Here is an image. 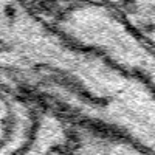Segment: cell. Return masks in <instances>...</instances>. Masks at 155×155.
Listing matches in <instances>:
<instances>
[{
    "label": "cell",
    "instance_id": "obj_4",
    "mask_svg": "<svg viewBox=\"0 0 155 155\" xmlns=\"http://www.w3.org/2000/svg\"><path fill=\"white\" fill-rule=\"evenodd\" d=\"M17 155H73L70 123L54 112L39 107L33 135Z\"/></svg>",
    "mask_w": 155,
    "mask_h": 155
},
{
    "label": "cell",
    "instance_id": "obj_6",
    "mask_svg": "<svg viewBox=\"0 0 155 155\" xmlns=\"http://www.w3.org/2000/svg\"><path fill=\"white\" fill-rule=\"evenodd\" d=\"M34 8L27 0H0V73L6 68Z\"/></svg>",
    "mask_w": 155,
    "mask_h": 155
},
{
    "label": "cell",
    "instance_id": "obj_7",
    "mask_svg": "<svg viewBox=\"0 0 155 155\" xmlns=\"http://www.w3.org/2000/svg\"><path fill=\"white\" fill-rule=\"evenodd\" d=\"M27 2L31 3L33 6H36L37 9H45V8L50 5L51 0H27Z\"/></svg>",
    "mask_w": 155,
    "mask_h": 155
},
{
    "label": "cell",
    "instance_id": "obj_1",
    "mask_svg": "<svg viewBox=\"0 0 155 155\" xmlns=\"http://www.w3.org/2000/svg\"><path fill=\"white\" fill-rule=\"evenodd\" d=\"M73 42L98 51L126 71L138 76L155 93V51L135 39L101 3L76 0L45 12Z\"/></svg>",
    "mask_w": 155,
    "mask_h": 155
},
{
    "label": "cell",
    "instance_id": "obj_5",
    "mask_svg": "<svg viewBox=\"0 0 155 155\" xmlns=\"http://www.w3.org/2000/svg\"><path fill=\"white\" fill-rule=\"evenodd\" d=\"M135 39L155 51V0H95Z\"/></svg>",
    "mask_w": 155,
    "mask_h": 155
},
{
    "label": "cell",
    "instance_id": "obj_2",
    "mask_svg": "<svg viewBox=\"0 0 155 155\" xmlns=\"http://www.w3.org/2000/svg\"><path fill=\"white\" fill-rule=\"evenodd\" d=\"M39 106L0 78V155H17L33 135Z\"/></svg>",
    "mask_w": 155,
    "mask_h": 155
},
{
    "label": "cell",
    "instance_id": "obj_3",
    "mask_svg": "<svg viewBox=\"0 0 155 155\" xmlns=\"http://www.w3.org/2000/svg\"><path fill=\"white\" fill-rule=\"evenodd\" d=\"M68 123L73 155H153L106 129L85 123Z\"/></svg>",
    "mask_w": 155,
    "mask_h": 155
}]
</instances>
